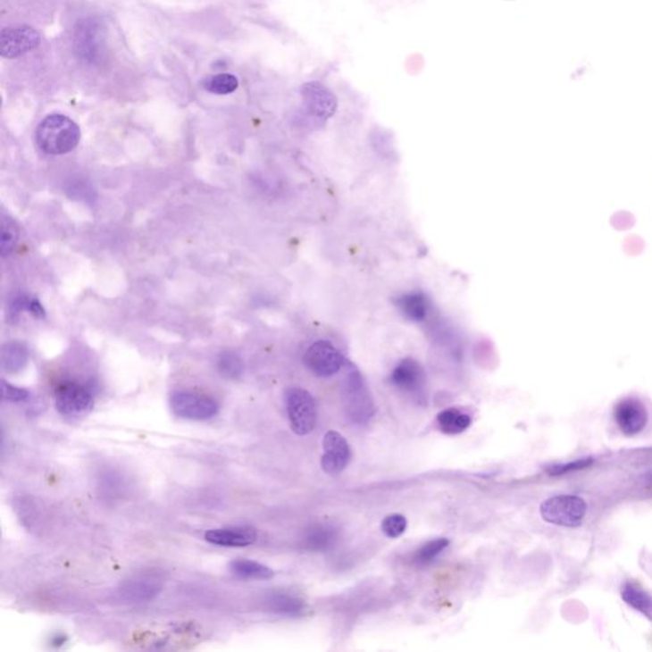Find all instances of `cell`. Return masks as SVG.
I'll return each mask as SVG.
<instances>
[{
	"mask_svg": "<svg viewBox=\"0 0 652 652\" xmlns=\"http://www.w3.org/2000/svg\"><path fill=\"white\" fill-rule=\"evenodd\" d=\"M38 145L46 154L59 155L73 151L80 140L78 125L64 115H49L36 131Z\"/></svg>",
	"mask_w": 652,
	"mask_h": 652,
	"instance_id": "6da1fadb",
	"label": "cell"
},
{
	"mask_svg": "<svg viewBox=\"0 0 652 652\" xmlns=\"http://www.w3.org/2000/svg\"><path fill=\"white\" fill-rule=\"evenodd\" d=\"M344 405L349 420L355 424L367 423L375 413L372 397L366 382L360 371L352 367L344 384Z\"/></svg>",
	"mask_w": 652,
	"mask_h": 652,
	"instance_id": "7a4b0ae2",
	"label": "cell"
},
{
	"mask_svg": "<svg viewBox=\"0 0 652 652\" xmlns=\"http://www.w3.org/2000/svg\"><path fill=\"white\" fill-rule=\"evenodd\" d=\"M588 505L579 496H556L544 501L540 506V515L553 525L576 528L584 522Z\"/></svg>",
	"mask_w": 652,
	"mask_h": 652,
	"instance_id": "3957f363",
	"label": "cell"
},
{
	"mask_svg": "<svg viewBox=\"0 0 652 652\" xmlns=\"http://www.w3.org/2000/svg\"><path fill=\"white\" fill-rule=\"evenodd\" d=\"M286 409L296 435H310L315 430L318 412L315 400L309 391L300 388L289 389L286 393Z\"/></svg>",
	"mask_w": 652,
	"mask_h": 652,
	"instance_id": "277c9868",
	"label": "cell"
},
{
	"mask_svg": "<svg viewBox=\"0 0 652 652\" xmlns=\"http://www.w3.org/2000/svg\"><path fill=\"white\" fill-rule=\"evenodd\" d=\"M390 379L395 388L408 394L415 403L426 405L427 378L420 362L413 358L400 361L391 372Z\"/></svg>",
	"mask_w": 652,
	"mask_h": 652,
	"instance_id": "5b68a950",
	"label": "cell"
},
{
	"mask_svg": "<svg viewBox=\"0 0 652 652\" xmlns=\"http://www.w3.org/2000/svg\"><path fill=\"white\" fill-rule=\"evenodd\" d=\"M170 406L173 414L189 421H208L220 411L214 399L191 391H175L170 397Z\"/></svg>",
	"mask_w": 652,
	"mask_h": 652,
	"instance_id": "8992f818",
	"label": "cell"
},
{
	"mask_svg": "<svg viewBox=\"0 0 652 652\" xmlns=\"http://www.w3.org/2000/svg\"><path fill=\"white\" fill-rule=\"evenodd\" d=\"M304 361L307 369L319 378H330L344 366L342 353L326 340L313 343L305 353Z\"/></svg>",
	"mask_w": 652,
	"mask_h": 652,
	"instance_id": "52a82bcc",
	"label": "cell"
},
{
	"mask_svg": "<svg viewBox=\"0 0 652 652\" xmlns=\"http://www.w3.org/2000/svg\"><path fill=\"white\" fill-rule=\"evenodd\" d=\"M94 394L85 385L68 382L58 388L55 393V405L65 417H80L94 408Z\"/></svg>",
	"mask_w": 652,
	"mask_h": 652,
	"instance_id": "ba28073f",
	"label": "cell"
},
{
	"mask_svg": "<svg viewBox=\"0 0 652 652\" xmlns=\"http://www.w3.org/2000/svg\"><path fill=\"white\" fill-rule=\"evenodd\" d=\"M324 454L322 457V471L329 475H339L351 460V447L337 430H328L322 439Z\"/></svg>",
	"mask_w": 652,
	"mask_h": 652,
	"instance_id": "9c48e42d",
	"label": "cell"
},
{
	"mask_svg": "<svg viewBox=\"0 0 652 652\" xmlns=\"http://www.w3.org/2000/svg\"><path fill=\"white\" fill-rule=\"evenodd\" d=\"M614 420L624 435L635 436L648 424V412L641 400L627 397L615 405Z\"/></svg>",
	"mask_w": 652,
	"mask_h": 652,
	"instance_id": "30bf717a",
	"label": "cell"
},
{
	"mask_svg": "<svg viewBox=\"0 0 652 652\" xmlns=\"http://www.w3.org/2000/svg\"><path fill=\"white\" fill-rule=\"evenodd\" d=\"M0 43H2V55L4 58L14 59L35 49L40 43V34L29 26L9 27L3 29Z\"/></svg>",
	"mask_w": 652,
	"mask_h": 652,
	"instance_id": "8fae6325",
	"label": "cell"
},
{
	"mask_svg": "<svg viewBox=\"0 0 652 652\" xmlns=\"http://www.w3.org/2000/svg\"><path fill=\"white\" fill-rule=\"evenodd\" d=\"M304 103L311 115L326 121L337 112L338 101L335 96L325 86L319 82H309L302 86L301 89Z\"/></svg>",
	"mask_w": 652,
	"mask_h": 652,
	"instance_id": "7c38bea8",
	"label": "cell"
},
{
	"mask_svg": "<svg viewBox=\"0 0 652 652\" xmlns=\"http://www.w3.org/2000/svg\"><path fill=\"white\" fill-rule=\"evenodd\" d=\"M163 590V580L155 575H137L122 582L119 594L128 603H146L155 599Z\"/></svg>",
	"mask_w": 652,
	"mask_h": 652,
	"instance_id": "4fadbf2b",
	"label": "cell"
},
{
	"mask_svg": "<svg viewBox=\"0 0 652 652\" xmlns=\"http://www.w3.org/2000/svg\"><path fill=\"white\" fill-rule=\"evenodd\" d=\"M256 539H258V532L249 526L211 529L205 532V540L208 543L220 547H231V548L249 547L255 543Z\"/></svg>",
	"mask_w": 652,
	"mask_h": 652,
	"instance_id": "5bb4252c",
	"label": "cell"
},
{
	"mask_svg": "<svg viewBox=\"0 0 652 652\" xmlns=\"http://www.w3.org/2000/svg\"><path fill=\"white\" fill-rule=\"evenodd\" d=\"M397 306L411 322H423L430 315V302L423 293H406L397 298Z\"/></svg>",
	"mask_w": 652,
	"mask_h": 652,
	"instance_id": "9a60e30c",
	"label": "cell"
},
{
	"mask_svg": "<svg viewBox=\"0 0 652 652\" xmlns=\"http://www.w3.org/2000/svg\"><path fill=\"white\" fill-rule=\"evenodd\" d=\"M98 26L97 23L88 22L83 23L79 26V29H77L76 44L78 53L87 59V61H95L96 56L98 55V49H100V38H98Z\"/></svg>",
	"mask_w": 652,
	"mask_h": 652,
	"instance_id": "2e32d148",
	"label": "cell"
},
{
	"mask_svg": "<svg viewBox=\"0 0 652 652\" xmlns=\"http://www.w3.org/2000/svg\"><path fill=\"white\" fill-rule=\"evenodd\" d=\"M472 417L460 409H445L438 415V426L445 435H460L471 427Z\"/></svg>",
	"mask_w": 652,
	"mask_h": 652,
	"instance_id": "e0dca14e",
	"label": "cell"
},
{
	"mask_svg": "<svg viewBox=\"0 0 652 652\" xmlns=\"http://www.w3.org/2000/svg\"><path fill=\"white\" fill-rule=\"evenodd\" d=\"M230 571L241 580H269L274 576L271 567L245 558L233 559L230 564Z\"/></svg>",
	"mask_w": 652,
	"mask_h": 652,
	"instance_id": "ac0fdd59",
	"label": "cell"
},
{
	"mask_svg": "<svg viewBox=\"0 0 652 652\" xmlns=\"http://www.w3.org/2000/svg\"><path fill=\"white\" fill-rule=\"evenodd\" d=\"M266 606L272 612L277 613V614L289 615V617L302 614L305 608H306L300 598L284 594V592H275V594L269 595L268 599H266Z\"/></svg>",
	"mask_w": 652,
	"mask_h": 652,
	"instance_id": "d6986e66",
	"label": "cell"
},
{
	"mask_svg": "<svg viewBox=\"0 0 652 652\" xmlns=\"http://www.w3.org/2000/svg\"><path fill=\"white\" fill-rule=\"evenodd\" d=\"M29 353L25 344L11 342L3 347V369L9 373L20 372L29 362Z\"/></svg>",
	"mask_w": 652,
	"mask_h": 652,
	"instance_id": "ffe728a7",
	"label": "cell"
},
{
	"mask_svg": "<svg viewBox=\"0 0 652 652\" xmlns=\"http://www.w3.org/2000/svg\"><path fill=\"white\" fill-rule=\"evenodd\" d=\"M622 598L631 608L636 609L652 622V597L650 594L635 585L627 584L622 590Z\"/></svg>",
	"mask_w": 652,
	"mask_h": 652,
	"instance_id": "44dd1931",
	"label": "cell"
},
{
	"mask_svg": "<svg viewBox=\"0 0 652 652\" xmlns=\"http://www.w3.org/2000/svg\"><path fill=\"white\" fill-rule=\"evenodd\" d=\"M338 532L331 526L318 525L313 526L307 532L306 543L307 549L313 550V552H322L333 547L335 541H337Z\"/></svg>",
	"mask_w": 652,
	"mask_h": 652,
	"instance_id": "7402d4cb",
	"label": "cell"
},
{
	"mask_svg": "<svg viewBox=\"0 0 652 652\" xmlns=\"http://www.w3.org/2000/svg\"><path fill=\"white\" fill-rule=\"evenodd\" d=\"M448 544H450V541L447 538H438V539L427 541L414 553L413 562L418 566H426V564L435 561L439 553L447 548Z\"/></svg>",
	"mask_w": 652,
	"mask_h": 652,
	"instance_id": "603a6c76",
	"label": "cell"
},
{
	"mask_svg": "<svg viewBox=\"0 0 652 652\" xmlns=\"http://www.w3.org/2000/svg\"><path fill=\"white\" fill-rule=\"evenodd\" d=\"M206 91L214 95H230L238 88V79L232 74H217L205 82Z\"/></svg>",
	"mask_w": 652,
	"mask_h": 652,
	"instance_id": "cb8c5ba5",
	"label": "cell"
},
{
	"mask_svg": "<svg viewBox=\"0 0 652 652\" xmlns=\"http://www.w3.org/2000/svg\"><path fill=\"white\" fill-rule=\"evenodd\" d=\"M218 370L226 379L236 380L244 372V364L236 353L223 352L218 358Z\"/></svg>",
	"mask_w": 652,
	"mask_h": 652,
	"instance_id": "d4e9b609",
	"label": "cell"
},
{
	"mask_svg": "<svg viewBox=\"0 0 652 652\" xmlns=\"http://www.w3.org/2000/svg\"><path fill=\"white\" fill-rule=\"evenodd\" d=\"M18 230L13 221L8 217L2 220V255L7 256L16 247Z\"/></svg>",
	"mask_w": 652,
	"mask_h": 652,
	"instance_id": "484cf974",
	"label": "cell"
},
{
	"mask_svg": "<svg viewBox=\"0 0 652 652\" xmlns=\"http://www.w3.org/2000/svg\"><path fill=\"white\" fill-rule=\"evenodd\" d=\"M406 526H408V522H406L405 517L400 514H393V515L385 517L381 523L382 532L393 539L403 535L406 531Z\"/></svg>",
	"mask_w": 652,
	"mask_h": 652,
	"instance_id": "4316f807",
	"label": "cell"
},
{
	"mask_svg": "<svg viewBox=\"0 0 652 652\" xmlns=\"http://www.w3.org/2000/svg\"><path fill=\"white\" fill-rule=\"evenodd\" d=\"M13 310L16 311V313L27 311V313H31V315H34L35 318L38 319L45 318V310L44 307L41 306L40 302L36 300L34 297H29V296H21V297H18L17 300H14Z\"/></svg>",
	"mask_w": 652,
	"mask_h": 652,
	"instance_id": "83f0119b",
	"label": "cell"
},
{
	"mask_svg": "<svg viewBox=\"0 0 652 652\" xmlns=\"http://www.w3.org/2000/svg\"><path fill=\"white\" fill-rule=\"evenodd\" d=\"M2 397L5 402L11 403H21L29 397V391L26 389L13 387V385L8 384L7 381L3 380L2 381Z\"/></svg>",
	"mask_w": 652,
	"mask_h": 652,
	"instance_id": "f1b7e54d",
	"label": "cell"
},
{
	"mask_svg": "<svg viewBox=\"0 0 652 652\" xmlns=\"http://www.w3.org/2000/svg\"><path fill=\"white\" fill-rule=\"evenodd\" d=\"M592 463H594V460H592L591 457H586V459L575 460V462L573 463L559 464V465L550 466V468H548V472L550 475L566 474V472L581 471V469L588 468V466H590Z\"/></svg>",
	"mask_w": 652,
	"mask_h": 652,
	"instance_id": "f546056e",
	"label": "cell"
},
{
	"mask_svg": "<svg viewBox=\"0 0 652 652\" xmlns=\"http://www.w3.org/2000/svg\"><path fill=\"white\" fill-rule=\"evenodd\" d=\"M645 478H646V481H648V483L652 484V471L646 472Z\"/></svg>",
	"mask_w": 652,
	"mask_h": 652,
	"instance_id": "4dcf8cb0",
	"label": "cell"
}]
</instances>
